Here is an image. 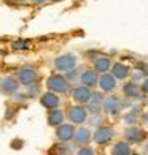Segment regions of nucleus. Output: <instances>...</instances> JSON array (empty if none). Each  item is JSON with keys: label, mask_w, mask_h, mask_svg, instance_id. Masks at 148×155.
I'll use <instances>...</instances> for the list:
<instances>
[{"label": "nucleus", "mask_w": 148, "mask_h": 155, "mask_svg": "<svg viewBox=\"0 0 148 155\" xmlns=\"http://www.w3.org/2000/svg\"><path fill=\"white\" fill-rule=\"evenodd\" d=\"M46 89L49 92H54L58 95L67 94V92H70V82L65 79V76L62 73H53L46 79Z\"/></svg>", "instance_id": "f257e3e1"}, {"label": "nucleus", "mask_w": 148, "mask_h": 155, "mask_svg": "<svg viewBox=\"0 0 148 155\" xmlns=\"http://www.w3.org/2000/svg\"><path fill=\"white\" fill-rule=\"evenodd\" d=\"M53 67L56 70V73H67L70 70H73L75 67H78V59L76 55L72 52H65V54H61L54 59L53 62Z\"/></svg>", "instance_id": "f03ea898"}, {"label": "nucleus", "mask_w": 148, "mask_h": 155, "mask_svg": "<svg viewBox=\"0 0 148 155\" xmlns=\"http://www.w3.org/2000/svg\"><path fill=\"white\" fill-rule=\"evenodd\" d=\"M65 117L73 125H83L89 119V112L84 104H70L65 111Z\"/></svg>", "instance_id": "7ed1b4c3"}, {"label": "nucleus", "mask_w": 148, "mask_h": 155, "mask_svg": "<svg viewBox=\"0 0 148 155\" xmlns=\"http://www.w3.org/2000/svg\"><path fill=\"white\" fill-rule=\"evenodd\" d=\"M115 136V130L110 125H99L93 133V143L97 146H107Z\"/></svg>", "instance_id": "20e7f679"}, {"label": "nucleus", "mask_w": 148, "mask_h": 155, "mask_svg": "<svg viewBox=\"0 0 148 155\" xmlns=\"http://www.w3.org/2000/svg\"><path fill=\"white\" fill-rule=\"evenodd\" d=\"M102 109L107 116H118L123 109V100L113 94H108V97L104 98Z\"/></svg>", "instance_id": "39448f33"}, {"label": "nucleus", "mask_w": 148, "mask_h": 155, "mask_svg": "<svg viewBox=\"0 0 148 155\" xmlns=\"http://www.w3.org/2000/svg\"><path fill=\"white\" fill-rule=\"evenodd\" d=\"M16 79L18 82L21 84V86H32V84L35 82H38L40 81V78H38V71L35 68L32 67H24V68H21L18 74H16Z\"/></svg>", "instance_id": "423d86ee"}, {"label": "nucleus", "mask_w": 148, "mask_h": 155, "mask_svg": "<svg viewBox=\"0 0 148 155\" xmlns=\"http://www.w3.org/2000/svg\"><path fill=\"white\" fill-rule=\"evenodd\" d=\"M145 139H146V133L142 127L129 125L124 131V141H128L129 144H142Z\"/></svg>", "instance_id": "0eeeda50"}, {"label": "nucleus", "mask_w": 148, "mask_h": 155, "mask_svg": "<svg viewBox=\"0 0 148 155\" xmlns=\"http://www.w3.org/2000/svg\"><path fill=\"white\" fill-rule=\"evenodd\" d=\"M75 125L73 124H61L59 127H56V138H58L59 143H70L73 141V136H75Z\"/></svg>", "instance_id": "6e6552de"}, {"label": "nucleus", "mask_w": 148, "mask_h": 155, "mask_svg": "<svg viewBox=\"0 0 148 155\" xmlns=\"http://www.w3.org/2000/svg\"><path fill=\"white\" fill-rule=\"evenodd\" d=\"M21 84L18 82L16 76H5L3 79H0V92L3 95H15L19 92Z\"/></svg>", "instance_id": "1a4fd4ad"}, {"label": "nucleus", "mask_w": 148, "mask_h": 155, "mask_svg": "<svg viewBox=\"0 0 148 155\" xmlns=\"http://www.w3.org/2000/svg\"><path fill=\"white\" fill-rule=\"evenodd\" d=\"M99 87H100L102 94H113L116 90V86H118V81L113 78L111 73H104L99 76Z\"/></svg>", "instance_id": "9d476101"}, {"label": "nucleus", "mask_w": 148, "mask_h": 155, "mask_svg": "<svg viewBox=\"0 0 148 155\" xmlns=\"http://www.w3.org/2000/svg\"><path fill=\"white\" fill-rule=\"evenodd\" d=\"M73 143L80 147H84L89 143H93V130L89 127H80V128H76L75 136H73Z\"/></svg>", "instance_id": "9b49d317"}, {"label": "nucleus", "mask_w": 148, "mask_h": 155, "mask_svg": "<svg viewBox=\"0 0 148 155\" xmlns=\"http://www.w3.org/2000/svg\"><path fill=\"white\" fill-rule=\"evenodd\" d=\"M61 97L58 94H54V92H49V90H46L45 94H41L40 95V104L43 106L45 109H56V108H59L61 106Z\"/></svg>", "instance_id": "f8f14e48"}, {"label": "nucleus", "mask_w": 148, "mask_h": 155, "mask_svg": "<svg viewBox=\"0 0 148 155\" xmlns=\"http://www.w3.org/2000/svg\"><path fill=\"white\" fill-rule=\"evenodd\" d=\"M110 73L113 74V78L116 81H126L131 76V68L129 65H126L123 62H113V65L110 68Z\"/></svg>", "instance_id": "ddd939ff"}, {"label": "nucleus", "mask_w": 148, "mask_h": 155, "mask_svg": "<svg viewBox=\"0 0 148 155\" xmlns=\"http://www.w3.org/2000/svg\"><path fill=\"white\" fill-rule=\"evenodd\" d=\"M91 94H93V90H91L89 87H86V86H78V87L72 89L73 101L78 103V104H84V106H86V103L89 101Z\"/></svg>", "instance_id": "4468645a"}, {"label": "nucleus", "mask_w": 148, "mask_h": 155, "mask_svg": "<svg viewBox=\"0 0 148 155\" xmlns=\"http://www.w3.org/2000/svg\"><path fill=\"white\" fill-rule=\"evenodd\" d=\"M123 95L126 98H131V100H140L143 97L142 90H140V86L134 81H128L123 84Z\"/></svg>", "instance_id": "2eb2a0df"}, {"label": "nucleus", "mask_w": 148, "mask_h": 155, "mask_svg": "<svg viewBox=\"0 0 148 155\" xmlns=\"http://www.w3.org/2000/svg\"><path fill=\"white\" fill-rule=\"evenodd\" d=\"M111 65H113V60L107 55H99V57L94 59L93 62V70L99 74H104V73H108Z\"/></svg>", "instance_id": "dca6fc26"}, {"label": "nucleus", "mask_w": 148, "mask_h": 155, "mask_svg": "<svg viewBox=\"0 0 148 155\" xmlns=\"http://www.w3.org/2000/svg\"><path fill=\"white\" fill-rule=\"evenodd\" d=\"M80 82H81V86H86L89 89H93L94 86H97V82H99V73H96L93 68H89V70H84V71L80 73Z\"/></svg>", "instance_id": "f3484780"}, {"label": "nucleus", "mask_w": 148, "mask_h": 155, "mask_svg": "<svg viewBox=\"0 0 148 155\" xmlns=\"http://www.w3.org/2000/svg\"><path fill=\"white\" fill-rule=\"evenodd\" d=\"M104 94L102 92H93L91 94L89 101L86 103V109L88 112H94V114H99V111L102 109V103H104Z\"/></svg>", "instance_id": "a211bd4d"}, {"label": "nucleus", "mask_w": 148, "mask_h": 155, "mask_svg": "<svg viewBox=\"0 0 148 155\" xmlns=\"http://www.w3.org/2000/svg\"><path fill=\"white\" fill-rule=\"evenodd\" d=\"M65 120V112L62 111L61 108H56V109H49L48 114H46V122L49 127H59L61 124H64Z\"/></svg>", "instance_id": "6ab92c4d"}, {"label": "nucleus", "mask_w": 148, "mask_h": 155, "mask_svg": "<svg viewBox=\"0 0 148 155\" xmlns=\"http://www.w3.org/2000/svg\"><path fill=\"white\" fill-rule=\"evenodd\" d=\"M111 155H131L132 149H131V144L128 141H118V143L113 144L111 147Z\"/></svg>", "instance_id": "aec40b11"}, {"label": "nucleus", "mask_w": 148, "mask_h": 155, "mask_svg": "<svg viewBox=\"0 0 148 155\" xmlns=\"http://www.w3.org/2000/svg\"><path fill=\"white\" fill-rule=\"evenodd\" d=\"M140 116H142V108H140V106L132 108L131 112H126V114L123 116V122L128 124V125H136L137 120L140 119Z\"/></svg>", "instance_id": "412c9836"}, {"label": "nucleus", "mask_w": 148, "mask_h": 155, "mask_svg": "<svg viewBox=\"0 0 148 155\" xmlns=\"http://www.w3.org/2000/svg\"><path fill=\"white\" fill-rule=\"evenodd\" d=\"M51 155H72L73 153V149L69 146V143H59L51 147V150H49Z\"/></svg>", "instance_id": "4be33fe9"}, {"label": "nucleus", "mask_w": 148, "mask_h": 155, "mask_svg": "<svg viewBox=\"0 0 148 155\" xmlns=\"http://www.w3.org/2000/svg\"><path fill=\"white\" fill-rule=\"evenodd\" d=\"M40 84L38 82H35L32 84V86H27V90H26V97H29V98H35V97H40L41 95V90H40Z\"/></svg>", "instance_id": "5701e85b"}, {"label": "nucleus", "mask_w": 148, "mask_h": 155, "mask_svg": "<svg viewBox=\"0 0 148 155\" xmlns=\"http://www.w3.org/2000/svg\"><path fill=\"white\" fill-rule=\"evenodd\" d=\"M64 76H65V79L69 81V82H73V81H76L80 78V71H78V67H75L73 70H70V71H67V73H64Z\"/></svg>", "instance_id": "b1692460"}, {"label": "nucleus", "mask_w": 148, "mask_h": 155, "mask_svg": "<svg viewBox=\"0 0 148 155\" xmlns=\"http://www.w3.org/2000/svg\"><path fill=\"white\" fill-rule=\"evenodd\" d=\"M13 48L24 51V49H29L30 48V41L29 40H16V41H13Z\"/></svg>", "instance_id": "393cba45"}, {"label": "nucleus", "mask_w": 148, "mask_h": 155, "mask_svg": "<svg viewBox=\"0 0 148 155\" xmlns=\"http://www.w3.org/2000/svg\"><path fill=\"white\" fill-rule=\"evenodd\" d=\"M75 155H96V152H94V149H91L89 146H84V147H80V149L75 152Z\"/></svg>", "instance_id": "a878e982"}, {"label": "nucleus", "mask_w": 148, "mask_h": 155, "mask_svg": "<svg viewBox=\"0 0 148 155\" xmlns=\"http://www.w3.org/2000/svg\"><path fill=\"white\" fill-rule=\"evenodd\" d=\"M11 149H15V150H19V149H23L24 147V141L23 139H19V138H16V139H13L11 141Z\"/></svg>", "instance_id": "bb28decb"}, {"label": "nucleus", "mask_w": 148, "mask_h": 155, "mask_svg": "<svg viewBox=\"0 0 148 155\" xmlns=\"http://www.w3.org/2000/svg\"><path fill=\"white\" fill-rule=\"evenodd\" d=\"M143 78H145V73L142 71V70H137V71H134L132 73V81L134 82H137V81H140V79H143Z\"/></svg>", "instance_id": "cd10ccee"}, {"label": "nucleus", "mask_w": 148, "mask_h": 155, "mask_svg": "<svg viewBox=\"0 0 148 155\" xmlns=\"http://www.w3.org/2000/svg\"><path fill=\"white\" fill-rule=\"evenodd\" d=\"M140 90H142V94H143V95H148V76L143 78L142 84H140Z\"/></svg>", "instance_id": "c85d7f7f"}, {"label": "nucleus", "mask_w": 148, "mask_h": 155, "mask_svg": "<svg viewBox=\"0 0 148 155\" xmlns=\"http://www.w3.org/2000/svg\"><path fill=\"white\" fill-rule=\"evenodd\" d=\"M140 119H142V122H143V124H148V114H146V112H142Z\"/></svg>", "instance_id": "c756f323"}, {"label": "nucleus", "mask_w": 148, "mask_h": 155, "mask_svg": "<svg viewBox=\"0 0 148 155\" xmlns=\"http://www.w3.org/2000/svg\"><path fill=\"white\" fill-rule=\"evenodd\" d=\"M140 70H142V71L145 73V76H148V63H145V65H143L142 68H140Z\"/></svg>", "instance_id": "7c9ffc66"}, {"label": "nucleus", "mask_w": 148, "mask_h": 155, "mask_svg": "<svg viewBox=\"0 0 148 155\" xmlns=\"http://www.w3.org/2000/svg\"><path fill=\"white\" fill-rule=\"evenodd\" d=\"M46 0H32V3H35V5H40V3H45Z\"/></svg>", "instance_id": "2f4dec72"}, {"label": "nucleus", "mask_w": 148, "mask_h": 155, "mask_svg": "<svg viewBox=\"0 0 148 155\" xmlns=\"http://www.w3.org/2000/svg\"><path fill=\"white\" fill-rule=\"evenodd\" d=\"M131 155H139V153H131Z\"/></svg>", "instance_id": "473e14b6"}]
</instances>
